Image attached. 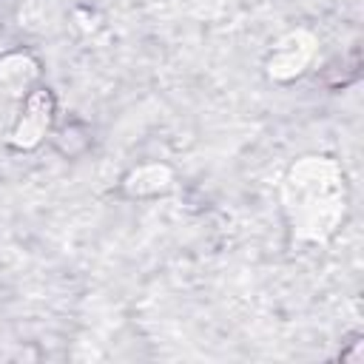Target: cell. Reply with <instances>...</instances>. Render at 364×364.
Masks as SVG:
<instances>
[{
	"instance_id": "1",
	"label": "cell",
	"mask_w": 364,
	"mask_h": 364,
	"mask_svg": "<svg viewBox=\"0 0 364 364\" xmlns=\"http://www.w3.org/2000/svg\"><path fill=\"white\" fill-rule=\"evenodd\" d=\"M48 119H51V94H48V91L31 94V97H28V114L20 119V125H17V131H14V142H17V145H26V148L34 145V142L43 136Z\"/></svg>"
},
{
	"instance_id": "2",
	"label": "cell",
	"mask_w": 364,
	"mask_h": 364,
	"mask_svg": "<svg viewBox=\"0 0 364 364\" xmlns=\"http://www.w3.org/2000/svg\"><path fill=\"white\" fill-rule=\"evenodd\" d=\"M358 74H361V51H358V46H353L350 54H344L341 60H333V63L324 65L321 82L338 88V85H347V82L358 80Z\"/></svg>"
}]
</instances>
